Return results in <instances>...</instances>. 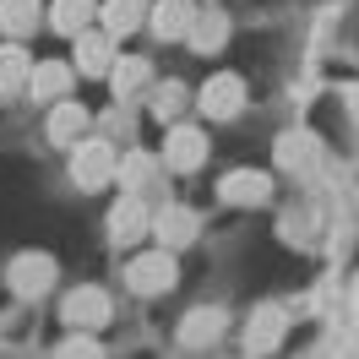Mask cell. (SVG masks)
<instances>
[{
  "instance_id": "23",
  "label": "cell",
  "mask_w": 359,
  "mask_h": 359,
  "mask_svg": "<svg viewBox=\"0 0 359 359\" xmlns=\"http://www.w3.org/2000/svg\"><path fill=\"white\" fill-rule=\"evenodd\" d=\"M180 109H185V88H180V82H163V88L153 93V114H163V120H175Z\"/></svg>"
},
{
  "instance_id": "19",
  "label": "cell",
  "mask_w": 359,
  "mask_h": 359,
  "mask_svg": "<svg viewBox=\"0 0 359 359\" xmlns=\"http://www.w3.org/2000/svg\"><path fill=\"white\" fill-rule=\"evenodd\" d=\"M185 39L202 49V55H212V49H224V39H229V17L207 11V17H196V22H191V33H185Z\"/></svg>"
},
{
  "instance_id": "9",
  "label": "cell",
  "mask_w": 359,
  "mask_h": 359,
  "mask_svg": "<svg viewBox=\"0 0 359 359\" xmlns=\"http://www.w3.org/2000/svg\"><path fill=\"white\" fill-rule=\"evenodd\" d=\"M60 316H66L71 327H104L109 321V299H104V289H71Z\"/></svg>"
},
{
  "instance_id": "18",
  "label": "cell",
  "mask_w": 359,
  "mask_h": 359,
  "mask_svg": "<svg viewBox=\"0 0 359 359\" xmlns=\"http://www.w3.org/2000/svg\"><path fill=\"white\" fill-rule=\"evenodd\" d=\"M27 71H33V60H27L22 44H6V49H0V93L27 88Z\"/></svg>"
},
{
  "instance_id": "11",
  "label": "cell",
  "mask_w": 359,
  "mask_h": 359,
  "mask_svg": "<svg viewBox=\"0 0 359 359\" xmlns=\"http://www.w3.org/2000/svg\"><path fill=\"white\" fill-rule=\"evenodd\" d=\"M88 109L82 104H71V98H55V114H49V142L55 147H71V142H82L88 136Z\"/></svg>"
},
{
  "instance_id": "4",
  "label": "cell",
  "mask_w": 359,
  "mask_h": 359,
  "mask_svg": "<svg viewBox=\"0 0 359 359\" xmlns=\"http://www.w3.org/2000/svg\"><path fill=\"white\" fill-rule=\"evenodd\" d=\"M147 229H153V212L142 207L136 191H126V196L114 202V212H109V240H114V245H136Z\"/></svg>"
},
{
  "instance_id": "13",
  "label": "cell",
  "mask_w": 359,
  "mask_h": 359,
  "mask_svg": "<svg viewBox=\"0 0 359 359\" xmlns=\"http://www.w3.org/2000/svg\"><path fill=\"white\" fill-rule=\"evenodd\" d=\"M191 22H196V6H191V0H158V11H153L158 39H185Z\"/></svg>"
},
{
  "instance_id": "7",
  "label": "cell",
  "mask_w": 359,
  "mask_h": 359,
  "mask_svg": "<svg viewBox=\"0 0 359 359\" xmlns=\"http://www.w3.org/2000/svg\"><path fill=\"white\" fill-rule=\"evenodd\" d=\"M218 196H224L229 207H262L272 196V180L262 175V169H234V175H224Z\"/></svg>"
},
{
  "instance_id": "14",
  "label": "cell",
  "mask_w": 359,
  "mask_h": 359,
  "mask_svg": "<svg viewBox=\"0 0 359 359\" xmlns=\"http://www.w3.org/2000/svg\"><path fill=\"white\" fill-rule=\"evenodd\" d=\"M39 17H44V0H0V27L11 39H27L39 27Z\"/></svg>"
},
{
  "instance_id": "20",
  "label": "cell",
  "mask_w": 359,
  "mask_h": 359,
  "mask_svg": "<svg viewBox=\"0 0 359 359\" xmlns=\"http://www.w3.org/2000/svg\"><path fill=\"white\" fill-rule=\"evenodd\" d=\"M153 153H126L120 163H114V175H120V185L126 191H147V180H153Z\"/></svg>"
},
{
  "instance_id": "3",
  "label": "cell",
  "mask_w": 359,
  "mask_h": 359,
  "mask_svg": "<svg viewBox=\"0 0 359 359\" xmlns=\"http://www.w3.org/2000/svg\"><path fill=\"white\" fill-rule=\"evenodd\" d=\"M126 278H131L136 294H169V289H175V278H180V267H175L169 250H153V256H136Z\"/></svg>"
},
{
  "instance_id": "24",
  "label": "cell",
  "mask_w": 359,
  "mask_h": 359,
  "mask_svg": "<svg viewBox=\"0 0 359 359\" xmlns=\"http://www.w3.org/2000/svg\"><path fill=\"white\" fill-rule=\"evenodd\" d=\"M256 321H262V327L245 332V348H272V337H278V311H262Z\"/></svg>"
},
{
  "instance_id": "15",
  "label": "cell",
  "mask_w": 359,
  "mask_h": 359,
  "mask_svg": "<svg viewBox=\"0 0 359 359\" xmlns=\"http://www.w3.org/2000/svg\"><path fill=\"white\" fill-rule=\"evenodd\" d=\"M93 17H98V0H55L49 6V27L55 33H82Z\"/></svg>"
},
{
  "instance_id": "25",
  "label": "cell",
  "mask_w": 359,
  "mask_h": 359,
  "mask_svg": "<svg viewBox=\"0 0 359 359\" xmlns=\"http://www.w3.org/2000/svg\"><path fill=\"white\" fill-rule=\"evenodd\" d=\"M60 354H98V343H93V337H82V332H66Z\"/></svg>"
},
{
  "instance_id": "6",
  "label": "cell",
  "mask_w": 359,
  "mask_h": 359,
  "mask_svg": "<svg viewBox=\"0 0 359 359\" xmlns=\"http://www.w3.org/2000/svg\"><path fill=\"white\" fill-rule=\"evenodd\" d=\"M6 278H11V289H17V294L39 299V294H44L49 283H55V256H44V250H33V256H17Z\"/></svg>"
},
{
  "instance_id": "8",
  "label": "cell",
  "mask_w": 359,
  "mask_h": 359,
  "mask_svg": "<svg viewBox=\"0 0 359 359\" xmlns=\"http://www.w3.org/2000/svg\"><path fill=\"white\" fill-rule=\"evenodd\" d=\"M109 60H114V33L109 27H104V33L82 27V33H76V71H82V76H109Z\"/></svg>"
},
{
  "instance_id": "1",
  "label": "cell",
  "mask_w": 359,
  "mask_h": 359,
  "mask_svg": "<svg viewBox=\"0 0 359 359\" xmlns=\"http://www.w3.org/2000/svg\"><path fill=\"white\" fill-rule=\"evenodd\" d=\"M66 153H71V180H76L82 191H104L114 180V163H120V158H114L109 142H71Z\"/></svg>"
},
{
  "instance_id": "5",
  "label": "cell",
  "mask_w": 359,
  "mask_h": 359,
  "mask_svg": "<svg viewBox=\"0 0 359 359\" xmlns=\"http://www.w3.org/2000/svg\"><path fill=\"white\" fill-rule=\"evenodd\" d=\"M163 163H169V169H180V175L202 169V163H207V136L196 131V126H175V131H169V142H163Z\"/></svg>"
},
{
  "instance_id": "21",
  "label": "cell",
  "mask_w": 359,
  "mask_h": 359,
  "mask_svg": "<svg viewBox=\"0 0 359 359\" xmlns=\"http://www.w3.org/2000/svg\"><path fill=\"white\" fill-rule=\"evenodd\" d=\"M191 327H185V343H207V337H218V327H224V311H196L185 316Z\"/></svg>"
},
{
  "instance_id": "17",
  "label": "cell",
  "mask_w": 359,
  "mask_h": 359,
  "mask_svg": "<svg viewBox=\"0 0 359 359\" xmlns=\"http://www.w3.org/2000/svg\"><path fill=\"white\" fill-rule=\"evenodd\" d=\"M104 27H109L114 39H126L131 27H142V17H147V0H104Z\"/></svg>"
},
{
  "instance_id": "22",
  "label": "cell",
  "mask_w": 359,
  "mask_h": 359,
  "mask_svg": "<svg viewBox=\"0 0 359 359\" xmlns=\"http://www.w3.org/2000/svg\"><path fill=\"white\" fill-rule=\"evenodd\" d=\"M278 163H283V169H305V163H311V136H283V142H278Z\"/></svg>"
},
{
  "instance_id": "16",
  "label": "cell",
  "mask_w": 359,
  "mask_h": 359,
  "mask_svg": "<svg viewBox=\"0 0 359 359\" xmlns=\"http://www.w3.org/2000/svg\"><path fill=\"white\" fill-rule=\"evenodd\" d=\"M147 82H153V66H147V60H136V55L114 60V71H109V88H114V98H131V93H142Z\"/></svg>"
},
{
  "instance_id": "12",
  "label": "cell",
  "mask_w": 359,
  "mask_h": 359,
  "mask_svg": "<svg viewBox=\"0 0 359 359\" xmlns=\"http://www.w3.org/2000/svg\"><path fill=\"white\" fill-rule=\"evenodd\" d=\"M153 229H158V240L163 245H191L196 240V212L191 207H180V202H169V207H158V218H153Z\"/></svg>"
},
{
  "instance_id": "2",
  "label": "cell",
  "mask_w": 359,
  "mask_h": 359,
  "mask_svg": "<svg viewBox=\"0 0 359 359\" xmlns=\"http://www.w3.org/2000/svg\"><path fill=\"white\" fill-rule=\"evenodd\" d=\"M240 104H245V76H234V71H218L202 88V114L207 120H234Z\"/></svg>"
},
{
  "instance_id": "10",
  "label": "cell",
  "mask_w": 359,
  "mask_h": 359,
  "mask_svg": "<svg viewBox=\"0 0 359 359\" xmlns=\"http://www.w3.org/2000/svg\"><path fill=\"white\" fill-rule=\"evenodd\" d=\"M27 93H33L39 104L66 98V93H71V66H66V60H39V66L27 71Z\"/></svg>"
}]
</instances>
